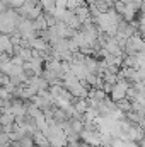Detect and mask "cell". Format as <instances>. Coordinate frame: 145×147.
Instances as JSON below:
<instances>
[{
  "instance_id": "cell-20",
  "label": "cell",
  "mask_w": 145,
  "mask_h": 147,
  "mask_svg": "<svg viewBox=\"0 0 145 147\" xmlns=\"http://www.w3.org/2000/svg\"><path fill=\"white\" fill-rule=\"evenodd\" d=\"M2 113H3V108H2V106H0V115H2Z\"/></svg>"
},
{
  "instance_id": "cell-14",
  "label": "cell",
  "mask_w": 145,
  "mask_h": 147,
  "mask_svg": "<svg viewBox=\"0 0 145 147\" xmlns=\"http://www.w3.org/2000/svg\"><path fill=\"white\" fill-rule=\"evenodd\" d=\"M7 84H10V77L0 69V86L3 87V86H7Z\"/></svg>"
},
{
  "instance_id": "cell-4",
  "label": "cell",
  "mask_w": 145,
  "mask_h": 147,
  "mask_svg": "<svg viewBox=\"0 0 145 147\" xmlns=\"http://www.w3.org/2000/svg\"><path fill=\"white\" fill-rule=\"evenodd\" d=\"M0 51L2 53H7L9 57L14 55V45H12L9 34H0Z\"/></svg>"
},
{
  "instance_id": "cell-10",
  "label": "cell",
  "mask_w": 145,
  "mask_h": 147,
  "mask_svg": "<svg viewBox=\"0 0 145 147\" xmlns=\"http://www.w3.org/2000/svg\"><path fill=\"white\" fill-rule=\"evenodd\" d=\"M116 108L121 111V113H126V111L132 110V101H130V99H126V98H123V99L116 101Z\"/></svg>"
},
{
  "instance_id": "cell-17",
  "label": "cell",
  "mask_w": 145,
  "mask_h": 147,
  "mask_svg": "<svg viewBox=\"0 0 145 147\" xmlns=\"http://www.w3.org/2000/svg\"><path fill=\"white\" fill-rule=\"evenodd\" d=\"M137 74H138V80L140 82L145 80V69H137Z\"/></svg>"
},
{
  "instance_id": "cell-18",
  "label": "cell",
  "mask_w": 145,
  "mask_h": 147,
  "mask_svg": "<svg viewBox=\"0 0 145 147\" xmlns=\"http://www.w3.org/2000/svg\"><path fill=\"white\" fill-rule=\"evenodd\" d=\"M0 147H19V144H17V140H14V146L9 142V144H3V146H0Z\"/></svg>"
},
{
  "instance_id": "cell-16",
  "label": "cell",
  "mask_w": 145,
  "mask_h": 147,
  "mask_svg": "<svg viewBox=\"0 0 145 147\" xmlns=\"http://www.w3.org/2000/svg\"><path fill=\"white\" fill-rule=\"evenodd\" d=\"M67 147H82V140L77 139V140H68L67 142Z\"/></svg>"
},
{
  "instance_id": "cell-9",
  "label": "cell",
  "mask_w": 145,
  "mask_h": 147,
  "mask_svg": "<svg viewBox=\"0 0 145 147\" xmlns=\"http://www.w3.org/2000/svg\"><path fill=\"white\" fill-rule=\"evenodd\" d=\"M33 24H34V29H36V31H43V29H48V24H46V19H44V14H41V16H38L36 19L33 21Z\"/></svg>"
},
{
  "instance_id": "cell-5",
  "label": "cell",
  "mask_w": 145,
  "mask_h": 147,
  "mask_svg": "<svg viewBox=\"0 0 145 147\" xmlns=\"http://www.w3.org/2000/svg\"><path fill=\"white\" fill-rule=\"evenodd\" d=\"M33 140H34V146L36 147H50V142L46 139V135L41 132V130H36L33 134Z\"/></svg>"
},
{
  "instance_id": "cell-21",
  "label": "cell",
  "mask_w": 145,
  "mask_h": 147,
  "mask_svg": "<svg viewBox=\"0 0 145 147\" xmlns=\"http://www.w3.org/2000/svg\"><path fill=\"white\" fill-rule=\"evenodd\" d=\"M142 98H144V99H145V92H144V94H142Z\"/></svg>"
},
{
  "instance_id": "cell-3",
  "label": "cell",
  "mask_w": 145,
  "mask_h": 147,
  "mask_svg": "<svg viewBox=\"0 0 145 147\" xmlns=\"http://www.w3.org/2000/svg\"><path fill=\"white\" fill-rule=\"evenodd\" d=\"M80 140L89 146H101V130H87L84 128L80 134Z\"/></svg>"
},
{
  "instance_id": "cell-6",
  "label": "cell",
  "mask_w": 145,
  "mask_h": 147,
  "mask_svg": "<svg viewBox=\"0 0 145 147\" xmlns=\"http://www.w3.org/2000/svg\"><path fill=\"white\" fill-rule=\"evenodd\" d=\"M15 123V115L10 111H3L0 115V127H7V125H14Z\"/></svg>"
},
{
  "instance_id": "cell-1",
  "label": "cell",
  "mask_w": 145,
  "mask_h": 147,
  "mask_svg": "<svg viewBox=\"0 0 145 147\" xmlns=\"http://www.w3.org/2000/svg\"><path fill=\"white\" fill-rule=\"evenodd\" d=\"M144 50H145V41L138 34L126 38V41H125V55H137L138 51H144Z\"/></svg>"
},
{
  "instance_id": "cell-2",
  "label": "cell",
  "mask_w": 145,
  "mask_h": 147,
  "mask_svg": "<svg viewBox=\"0 0 145 147\" xmlns=\"http://www.w3.org/2000/svg\"><path fill=\"white\" fill-rule=\"evenodd\" d=\"M128 86H130L128 80H118V82H114L113 91L109 92V98H111L114 103L119 101V99H123V98H126V89H128Z\"/></svg>"
},
{
  "instance_id": "cell-19",
  "label": "cell",
  "mask_w": 145,
  "mask_h": 147,
  "mask_svg": "<svg viewBox=\"0 0 145 147\" xmlns=\"http://www.w3.org/2000/svg\"><path fill=\"white\" fill-rule=\"evenodd\" d=\"M3 9H5V7H3V5H2V2H0V12H2Z\"/></svg>"
},
{
  "instance_id": "cell-15",
  "label": "cell",
  "mask_w": 145,
  "mask_h": 147,
  "mask_svg": "<svg viewBox=\"0 0 145 147\" xmlns=\"http://www.w3.org/2000/svg\"><path fill=\"white\" fill-rule=\"evenodd\" d=\"M67 2H68V0H55V7H56V10H63V9H67Z\"/></svg>"
},
{
  "instance_id": "cell-7",
  "label": "cell",
  "mask_w": 145,
  "mask_h": 147,
  "mask_svg": "<svg viewBox=\"0 0 145 147\" xmlns=\"http://www.w3.org/2000/svg\"><path fill=\"white\" fill-rule=\"evenodd\" d=\"M17 55L24 62H29V60H33V48L31 46H21V50L17 51Z\"/></svg>"
},
{
  "instance_id": "cell-11",
  "label": "cell",
  "mask_w": 145,
  "mask_h": 147,
  "mask_svg": "<svg viewBox=\"0 0 145 147\" xmlns=\"http://www.w3.org/2000/svg\"><path fill=\"white\" fill-rule=\"evenodd\" d=\"M0 2H2V5H3L5 9H15V10H17L26 0H0Z\"/></svg>"
},
{
  "instance_id": "cell-12",
  "label": "cell",
  "mask_w": 145,
  "mask_h": 147,
  "mask_svg": "<svg viewBox=\"0 0 145 147\" xmlns=\"http://www.w3.org/2000/svg\"><path fill=\"white\" fill-rule=\"evenodd\" d=\"M19 147H36L34 146V140H33V135H24L17 140Z\"/></svg>"
},
{
  "instance_id": "cell-8",
  "label": "cell",
  "mask_w": 145,
  "mask_h": 147,
  "mask_svg": "<svg viewBox=\"0 0 145 147\" xmlns=\"http://www.w3.org/2000/svg\"><path fill=\"white\" fill-rule=\"evenodd\" d=\"M38 3L41 5L43 12H51V14H55V10H56L55 0H38Z\"/></svg>"
},
{
  "instance_id": "cell-13",
  "label": "cell",
  "mask_w": 145,
  "mask_h": 147,
  "mask_svg": "<svg viewBox=\"0 0 145 147\" xmlns=\"http://www.w3.org/2000/svg\"><path fill=\"white\" fill-rule=\"evenodd\" d=\"M44 14V19H46V24H48V28H53V26H56V22H58V17L55 16V14H51V12H43Z\"/></svg>"
}]
</instances>
